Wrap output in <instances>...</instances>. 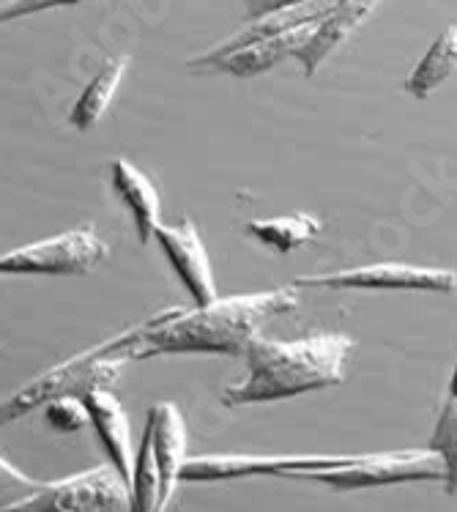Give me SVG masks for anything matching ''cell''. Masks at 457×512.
I'll return each mask as SVG.
<instances>
[{
  "label": "cell",
  "mask_w": 457,
  "mask_h": 512,
  "mask_svg": "<svg viewBox=\"0 0 457 512\" xmlns=\"http://www.w3.org/2000/svg\"><path fill=\"white\" fill-rule=\"evenodd\" d=\"M44 419L52 430L58 433H77L83 430L91 417H88V406L83 398H58L50 400L44 406Z\"/></svg>",
  "instance_id": "19"
},
{
  "label": "cell",
  "mask_w": 457,
  "mask_h": 512,
  "mask_svg": "<svg viewBox=\"0 0 457 512\" xmlns=\"http://www.w3.org/2000/svg\"><path fill=\"white\" fill-rule=\"evenodd\" d=\"M323 230V220L307 211H293V214H280V217H266V220L247 222V233L260 244H266L280 255L299 250L310 244Z\"/></svg>",
  "instance_id": "17"
},
{
  "label": "cell",
  "mask_w": 457,
  "mask_h": 512,
  "mask_svg": "<svg viewBox=\"0 0 457 512\" xmlns=\"http://www.w3.org/2000/svg\"><path fill=\"white\" fill-rule=\"evenodd\" d=\"M126 72H129V58L121 55V58H110L104 63L102 69L96 72V77L91 83L85 85V91L80 94V99L74 102L72 113H69V124L77 129V132H88L94 129L99 121L104 118V113L113 105L118 88L124 83Z\"/></svg>",
  "instance_id": "15"
},
{
  "label": "cell",
  "mask_w": 457,
  "mask_h": 512,
  "mask_svg": "<svg viewBox=\"0 0 457 512\" xmlns=\"http://www.w3.org/2000/svg\"><path fill=\"white\" fill-rule=\"evenodd\" d=\"M0 512H129V482L107 460L66 480L42 482L28 499Z\"/></svg>",
  "instance_id": "5"
},
{
  "label": "cell",
  "mask_w": 457,
  "mask_h": 512,
  "mask_svg": "<svg viewBox=\"0 0 457 512\" xmlns=\"http://www.w3.org/2000/svg\"><path fill=\"white\" fill-rule=\"evenodd\" d=\"M378 3L381 0H340L323 20L315 22L310 39L296 53V61L302 63L304 74L312 77L318 72L323 63L329 61V55L337 53L351 39V33L362 28V22L373 14Z\"/></svg>",
  "instance_id": "11"
},
{
  "label": "cell",
  "mask_w": 457,
  "mask_h": 512,
  "mask_svg": "<svg viewBox=\"0 0 457 512\" xmlns=\"http://www.w3.org/2000/svg\"><path fill=\"white\" fill-rule=\"evenodd\" d=\"M129 340H132V329H124L110 340H102L94 348L80 351L61 365L50 367L47 373L28 381L17 392H11L9 398L0 400V428L28 417L31 411H39L50 400L85 398L94 389H113L124 367L132 362L124 354V345Z\"/></svg>",
  "instance_id": "3"
},
{
  "label": "cell",
  "mask_w": 457,
  "mask_h": 512,
  "mask_svg": "<svg viewBox=\"0 0 457 512\" xmlns=\"http://www.w3.org/2000/svg\"><path fill=\"white\" fill-rule=\"evenodd\" d=\"M159 504H162V482L154 460V433L146 422L129 477V512H159Z\"/></svg>",
  "instance_id": "18"
},
{
  "label": "cell",
  "mask_w": 457,
  "mask_h": 512,
  "mask_svg": "<svg viewBox=\"0 0 457 512\" xmlns=\"http://www.w3.org/2000/svg\"><path fill=\"white\" fill-rule=\"evenodd\" d=\"M107 255L110 247L99 236L96 225H80L52 239L3 252L0 277H80L102 266Z\"/></svg>",
  "instance_id": "4"
},
{
  "label": "cell",
  "mask_w": 457,
  "mask_h": 512,
  "mask_svg": "<svg viewBox=\"0 0 457 512\" xmlns=\"http://www.w3.org/2000/svg\"><path fill=\"white\" fill-rule=\"evenodd\" d=\"M110 184H113V192L121 198L126 211L132 214L140 244H148L154 239L156 228L162 225V220H159L162 203H159L154 181L137 165H132L129 159H115L113 168H110Z\"/></svg>",
  "instance_id": "13"
},
{
  "label": "cell",
  "mask_w": 457,
  "mask_h": 512,
  "mask_svg": "<svg viewBox=\"0 0 457 512\" xmlns=\"http://www.w3.org/2000/svg\"><path fill=\"white\" fill-rule=\"evenodd\" d=\"M299 307V285H282L258 293H236L195 310H165L135 326L124 354L132 362L165 354L244 356L252 340L263 335L271 318Z\"/></svg>",
  "instance_id": "1"
},
{
  "label": "cell",
  "mask_w": 457,
  "mask_h": 512,
  "mask_svg": "<svg viewBox=\"0 0 457 512\" xmlns=\"http://www.w3.org/2000/svg\"><path fill=\"white\" fill-rule=\"evenodd\" d=\"M148 425L154 433V460L162 482V504L159 512L170 510L181 482V469L187 463V422L181 417L176 403H156L148 411Z\"/></svg>",
  "instance_id": "10"
},
{
  "label": "cell",
  "mask_w": 457,
  "mask_h": 512,
  "mask_svg": "<svg viewBox=\"0 0 457 512\" xmlns=\"http://www.w3.org/2000/svg\"><path fill=\"white\" fill-rule=\"evenodd\" d=\"M444 477H447V469L438 452L406 450L364 455L351 466L312 471L299 480L323 482L334 491H364V488H384V485H403V482H444Z\"/></svg>",
  "instance_id": "6"
},
{
  "label": "cell",
  "mask_w": 457,
  "mask_h": 512,
  "mask_svg": "<svg viewBox=\"0 0 457 512\" xmlns=\"http://www.w3.org/2000/svg\"><path fill=\"white\" fill-rule=\"evenodd\" d=\"M293 285H323V288H359V291H430V293H455V269H438V266H414V263H367L356 269L340 272L310 274L299 277Z\"/></svg>",
  "instance_id": "8"
},
{
  "label": "cell",
  "mask_w": 457,
  "mask_h": 512,
  "mask_svg": "<svg viewBox=\"0 0 457 512\" xmlns=\"http://www.w3.org/2000/svg\"><path fill=\"white\" fill-rule=\"evenodd\" d=\"M364 455H203L187 458L181 482H219L239 477H304L312 471L351 466Z\"/></svg>",
  "instance_id": "7"
},
{
  "label": "cell",
  "mask_w": 457,
  "mask_h": 512,
  "mask_svg": "<svg viewBox=\"0 0 457 512\" xmlns=\"http://www.w3.org/2000/svg\"><path fill=\"white\" fill-rule=\"evenodd\" d=\"M80 0H11L6 9H0V22L20 20V17H31L39 11L61 9V6H74Z\"/></svg>",
  "instance_id": "21"
},
{
  "label": "cell",
  "mask_w": 457,
  "mask_h": 512,
  "mask_svg": "<svg viewBox=\"0 0 457 512\" xmlns=\"http://www.w3.org/2000/svg\"><path fill=\"white\" fill-rule=\"evenodd\" d=\"M83 400L107 458L129 482L132 466H135V452H132V428H129V417H126L121 400L115 398L113 389H94Z\"/></svg>",
  "instance_id": "12"
},
{
  "label": "cell",
  "mask_w": 457,
  "mask_h": 512,
  "mask_svg": "<svg viewBox=\"0 0 457 512\" xmlns=\"http://www.w3.org/2000/svg\"><path fill=\"white\" fill-rule=\"evenodd\" d=\"M154 241L165 252L167 263L173 266L178 280L187 285L189 296L195 304H208L217 299V280H214V266L208 258V250L200 239L198 225L181 217L173 225H159L154 233Z\"/></svg>",
  "instance_id": "9"
},
{
  "label": "cell",
  "mask_w": 457,
  "mask_h": 512,
  "mask_svg": "<svg viewBox=\"0 0 457 512\" xmlns=\"http://www.w3.org/2000/svg\"><path fill=\"white\" fill-rule=\"evenodd\" d=\"M39 488H42V480H33L28 474H22L17 466H11L9 460L0 455V510L28 499Z\"/></svg>",
  "instance_id": "20"
},
{
  "label": "cell",
  "mask_w": 457,
  "mask_h": 512,
  "mask_svg": "<svg viewBox=\"0 0 457 512\" xmlns=\"http://www.w3.org/2000/svg\"><path fill=\"white\" fill-rule=\"evenodd\" d=\"M457 74V25L441 31L430 50L422 55L411 74L406 77V91L416 99H430L449 77Z\"/></svg>",
  "instance_id": "16"
},
{
  "label": "cell",
  "mask_w": 457,
  "mask_h": 512,
  "mask_svg": "<svg viewBox=\"0 0 457 512\" xmlns=\"http://www.w3.org/2000/svg\"><path fill=\"white\" fill-rule=\"evenodd\" d=\"M354 348V337L343 332H312L299 340H269L260 335L244 351L247 378L225 387L219 403L225 408L255 406L340 387Z\"/></svg>",
  "instance_id": "2"
},
{
  "label": "cell",
  "mask_w": 457,
  "mask_h": 512,
  "mask_svg": "<svg viewBox=\"0 0 457 512\" xmlns=\"http://www.w3.org/2000/svg\"><path fill=\"white\" fill-rule=\"evenodd\" d=\"M247 3V20H260L266 14H274L280 9H291V6H299L304 0H244Z\"/></svg>",
  "instance_id": "22"
},
{
  "label": "cell",
  "mask_w": 457,
  "mask_h": 512,
  "mask_svg": "<svg viewBox=\"0 0 457 512\" xmlns=\"http://www.w3.org/2000/svg\"><path fill=\"white\" fill-rule=\"evenodd\" d=\"M312 25H304V28H293V31L277 33V36H266V39H258V42L241 47L236 53L225 55L222 61L214 63L211 69H219V72H228L233 77H258V74L269 72L277 63H282L285 58H296V53L302 50L304 42L310 39Z\"/></svg>",
  "instance_id": "14"
},
{
  "label": "cell",
  "mask_w": 457,
  "mask_h": 512,
  "mask_svg": "<svg viewBox=\"0 0 457 512\" xmlns=\"http://www.w3.org/2000/svg\"><path fill=\"white\" fill-rule=\"evenodd\" d=\"M444 408L457 411V365H455V373H452V381H449V392H447V400H444Z\"/></svg>",
  "instance_id": "23"
}]
</instances>
